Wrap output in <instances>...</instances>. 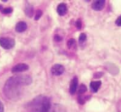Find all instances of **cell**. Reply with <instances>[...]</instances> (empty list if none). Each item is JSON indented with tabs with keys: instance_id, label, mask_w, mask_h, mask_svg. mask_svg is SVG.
<instances>
[{
	"instance_id": "cell-12",
	"label": "cell",
	"mask_w": 121,
	"mask_h": 112,
	"mask_svg": "<svg viewBox=\"0 0 121 112\" xmlns=\"http://www.w3.org/2000/svg\"><path fill=\"white\" fill-rule=\"evenodd\" d=\"M0 11L2 13H4V14H9V13H11L12 12L13 9L11 7H3V6L0 5Z\"/></svg>"
},
{
	"instance_id": "cell-7",
	"label": "cell",
	"mask_w": 121,
	"mask_h": 112,
	"mask_svg": "<svg viewBox=\"0 0 121 112\" xmlns=\"http://www.w3.org/2000/svg\"><path fill=\"white\" fill-rule=\"evenodd\" d=\"M78 77L74 76L72 79L69 86V92L71 94H74L76 92L77 86H78Z\"/></svg>"
},
{
	"instance_id": "cell-16",
	"label": "cell",
	"mask_w": 121,
	"mask_h": 112,
	"mask_svg": "<svg viewBox=\"0 0 121 112\" xmlns=\"http://www.w3.org/2000/svg\"><path fill=\"white\" fill-rule=\"evenodd\" d=\"M43 14V12L41 11L40 9H39L37 10V12H36V14L35 17V20H38L41 18V15Z\"/></svg>"
},
{
	"instance_id": "cell-21",
	"label": "cell",
	"mask_w": 121,
	"mask_h": 112,
	"mask_svg": "<svg viewBox=\"0 0 121 112\" xmlns=\"http://www.w3.org/2000/svg\"><path fill=\"white\" fill-rule=\"evenodd\" d=\"M103 74H104L103 72H96L94 74V78H100L102 76Z\"/></svg>"
},
{
	"instance_id": "cell-11",
	"label": "cell",
	"mask_w": 121,
	"mask_h": 112,
	"mask_svg": "<svg viewBox=\"0 0 121 112\" xmlns=\"http://www.w3.org/2000/svg\"><path fill=\"white\" fill-rule=\"evenodd\" d=\"M24 13L29 18L32 17L33 15H34V7L32 5H30L29 3H26V7L24 9Z\"/></svg>"
},
{
	"instance_id": "cell-6",
	"label": "cell",
	"mask_w": 121,
	"mask_h": 112,
	"mask_svg": "<svg viewBox=\"0 0 121 112\" xmlns=\"http://www.w3.org/2000/svg\"><path fill=\"white\" fill-rule=\"evenodd\" d=\"M105 5V0H97L94 1L91 5V7L93 10L96 11L102 10Z\"/></svg>"
},
{
	"instance_id": "cell-14",
	"label": "cell",
	"mask_w": 121,
	"mask_h": 112,
	"mask_svg": "<svg viewBox=\"0 0 121 112\" xmlns=\"http://www.w3.org/2000/svg\"><path fill=\"white\" fill-rule=\"evenodd\" d=\"M76 45V40L74 38H70L67 42V46L68 48H72L73 46Z\"/></svg>"
},
{
	"instance_id": "cell-1",
	"label": "cell",
	"mask_w": 121,
	"mask_h": 112,
	"mask_svg": "<svg viewBox=\"0 0 121 112\" xmlns=\"http://www.w3.org/2000/svg\"><path fill=\"white\" fill-rule=\"evenodd\" d=\"M32 82L31 77L28 75L15 76L6 81L3 91L5 96L12 101L18 100L22 95V88L29 85Z\"/></svg>"
},
{
	"instance_id": "cell-15",
	"label": "cell",
	"mask_w": 121,
	"mask_h": 112,
	"mask_svg": "<svg viewBox=\"0 0 121 112\" xmlns=\"http://www.w3.org/2000/svg\"><path fill=\"white\" fill-rule=\"evenodd\" d=\"M87 88L86 87V85L83 84H82L79 87V89H78V93L79 94H83L86 91Z\"/></svg>"
},
{
	"instance_id": "cell-2",
	"label": "cell",
	"mask_w": 121,
	"mask_h": 112,
	"mask_svg": "<svg viewBox=\"0 0 121 112\" xmlns=\"http://www.w3.org/2000/svg\"><path fill=\"white\" fill-rule=\"evenodd\" d=\"M51 107L50 98L39 95L29 102L26 105V112H48Z\"/></svg>"
},
{
	"instance_id": "cell-18",
	"label": "cell",
	"mask_w": 121,
	"mask_h": 112,
	"mask_svg": "<svg viewBox=\"0 0 121 112\" xmlns=\"http://www.w3.org/2000/svg\"><path fill=\"white\" fill-rule=\"evenodd\" d=\"M76 26L78 29H81L82 26V21L80 19H78L77 21H76Z\"/></svg>"
},
{
	"instance_id": "cell-8",
	"label": "cell",
	"mask_w": 121,
	"mask_h": 112,
	"mask_svg": "<svg viewBox=\"0 0 121 112\" xmlns=\"http://www.w3.org/2000/svg\"><path fill=\"white\" fill-rule=\"evenodd\" d=\"M68 10V7L65 3H60L57 7V12L58 15L60 16H63L66 13Z\"/></svg>"
},
{
	"instance_id": "cell-19",
	"label": "cell",
	"mask_w": 121,
	"mask_h": 112,
	"mask_svg": "<svg viewBox=\"0 0 121 112\" xmlns=\"http://www.w3.org/2000/svg\"><path fill=\"white\" fill-rule=\"evenodd\" d=\"M78 102L80 104H83L85 102V99L83 98V97L81 96V95H80L78 97Z\"/></svg>"
},
{
	"instance_id": "cell-10",
	"label": "cell",
	"mask_w": 121,
	"mask_h": 112,
	"mask_svg": "<svg viewBox=\"0 0 121 112\" xmlns=\"http://www.w3.org/2000/svg\"><path fill=\"white\" fill-rule=\"evenodd\" d=\"M102 85V82L100 81H93L90 83V88L93 93H97L99 89Z\"/></svg>"
},
{
	"instance_id": "cell-22",
	"label": "cell",
	"mask_w": 121,
	"mask_h": 112,
	"mask_svg": "<svg viewBox=\"0 0 121 112\" xmlns=\"http://www.w3.org/2000/svg\"><path fill=\"white\" fill-rule=\"evenodd\" d=\"M62 40V37L60 36L59 35H56L54 36V40L56 41H60Z\"/></svg>"
},
{
	"instance_id": "cell-17",
	"label": "cell",
	"mask_w": 121,
	"mask_h": 112,
	"mask_svg": "<svg viewBox=\"0 0 121 112\" xmlns=\"http://www.w3.org/2000/svg\"><path fill=\"white\" fill-rule=\"evenodd\" d=\"M86 39V36L85 34L82 33V34H80V36H79V41L80 43L84 42Z\"/></svg>"
},
{
	"instance_id": "cell-5",
	"label": "cell",
	"mask_w": 121,
	"mask_h": 112,
	"mask_svg": "<svg viewBox=\"0 0 121 112\" xmlns=\"http://www.w3.org/2000/svg\"><path fill=\"white\" fill-rule=\"evenodd\" d=\"M28 65L26 63H18L12 68V72L17 73V72H24L29 70Z\"/></svg>"
},
{
	"instance_id": "cell-23",
	"label": "cell",
	"mask_w": 121,
	"mask_h": 112,
	"mask_svg": "<svg viewBox=\"0 0 121 112\" xmlns=\"http://www.w3.org/2000/svg\"><path fill=\"white\" fill-rule=\"evenodd\" d=\"M0 112H4V105L1 101H0Z\"/></svg>"
},
{
	"instance_id": "cell-20",
	"label": "cell",
	"mask_w": 121,
	"mask_h": 112,
	"mask_svg": "<svg viewBox=\"0 0 121 112\" xmlns=\"http://www.w3.org/2000/svg\"><path fill=\"white\" fill-rule=\"evenodd\" d=\"M115 23L117 26H121V15H120L117 18V20L115 21Z\"/></svg>"
},
{
	"instance_id": "cell-13",
	"label": "cell",
	"mask_w": 121,
	"mask_h": 112,
	"mask_svg": "<svg viewBox=\"0 0 121 112\" xmlns=\"http://www.w3.org/2000/svg\"><path fill=\"white\" fill-rule=\"evenodd\" d=\"M63 109L62 108V107L60 105H56L53 107L52 108L51 107L49 111L48 112H63Z\"/></svg>"
},
{
	"instance_id": "cell-4",
	"label": "cell",
	"mask_w": 121,
	"mask_h": 112,
	"mask_svg": "<svg viewBox=\"0 0 121 112\" xmlns=\"http://www.w3.org/2000/svg\"><path fill=\"white\" fill-rule=\"evenodd\" d=\"M65 67L60 64H55L52 67L51 69V72L54 76H60L65 72Z\"/></svg>"
},
{
	"instance_id": "cell-9",
	"label": "cell",
	"mask_w": 121,
	"mask_h": 112,
	"mask_svg": "<svg viewBox=\"0 0 121 112\" xmlns=\"http://www.w3.org/2000/svg\"><path fill=\"white\" fill-rule=\"evenodd\" d=\"M27 24L25 21H19L17 24H16L15 30L17 32H23L27 29Z\"/></svg>"
},
{
	"instance_id": "cell-3",
	"label": "cell",
	"mask_w": 121,
	"mask_h": 112,
	"mask_svg": "<svg viewBox=\"0 0 121 112\" xmlns=\"http://www.w3.org/2000/svg\"><path fill=\"white\" fill-rule=\"evenodd\" d=\"M15 41L13 38L10 37L0 38V46L4 49H10L15 46Z\"/></svg>"
}]
</instances>
